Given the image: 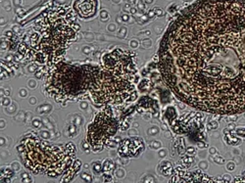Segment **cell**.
<instances>
[{
	"label": "cell",
	"instance_id": "1",
	"mask_svg": "<svg viewBox=\"0 0 245 183\" xmlns=\"http://www.w3.org/2000/svg\"><path fill=\"white\" fill-rule=\"evenodd\" d=\"M158 68L170 90L194 109L245 112V0H199L161 40Z\"/></svg>",
	"mask_w": 245,
	"mask_h": 183
},
{
	"label": "cell",
	"instance_id": "2",
	"mask_svg": "<svg viewBox=\"0 0 245 183\" xmlns=\"http://www.w3.org/2000/svg\"><path fill=\"white\" fill-rule=\"evenodd\" d=\"M39 17L31 30L21 38L18 51L24 55L23 61L41 67L64 58L80 26L76 24L74 14L65 8L45 11Z\"/></svg>",
	"mask_w": 245,
	"mask_h": 183
},
{
	"label": "cell",
	"instance_id": "3",
	"mask_svg": "<svg viewBox=\"0 0 245 183\" xmlns=\"http://www.w3.org/2000/svg\"><path fill=\"white\" fill-rule=\"evenodd\" d=\"M136 68L133 54L121 48L101 56L100 71L89 94L96 107L129 104L137 97Z\"/></svg>",
	"mask_w": 245,
	"mask_h": 183
},
{
	"label": "cell",
	"instance_id": "4",
	"mask_svg": "<svg viewBox=\"0 0 245 183\" xmlns=\"http://www.w3.org/2000/svg\"><path fill=\"white\" fill-rule=\"evenodd\" d=\"M45 93L58 103L78 100L94 84L100 65L73 64L64 58L41 66Z\"/></svg>",
	"mask_w": 245,
	"mask_h": 183
},
{
	"label": "cell",
	"instance_id": "5",
	"mask_svg": "<svg viewBox=\"0 0 245 183\" xmlns=\"http://www.w3.org/2000/svg\"><path fill=\"white\" fill-rule=\"evenodd\" d=\"M24 151L20 154L25 167L34 174H46L55 178L73 164L76 159L75 144H50L36 133H29L21 140Z\"/></svg>",
	"mask_w": 245,
	"mask_h": 183
},
{
	"label": "cell",
	"instance_id": "6",
	"mask_svg": "<svg viewBox=\"0 0 245 183\" xmlns=\"http://www.w3.org/2000/svg\"><path fill=\"white\" fill-rule=\"evenodd\" d=\"M120 129V120L114 114L111 105H106L99 111L87 125L86 140L94 153H100L110 139Z\"/></svg>",
	"mask_w": 245,
	"mask_h": 183
},
{
	"label": "cell",
	"instance_id": "7",
	"mask_svg": "<svg viewBox=\"0 0 245 183\" xmlns=\"http://www.w3.org/2000/svg\"><path fill=\"white\" fill-rule=\"evenodd\" d=\"M90 2V0H77L75 3V9L79 13L82 18H91L96 12V7L97 3H95V0L90 3L88 6L87 4Z\"/></svg>",
	"mask_w": 245,
	"mask_h": 183
},
{
	"label": "cell",
	"instance_id": "8",
	"mask_svg": "<svg viewBox=\"0 0 245 183\" xmlns=\"http://www.w3.org/2000/svg\"><path fill=\"white\" fill-rule=\"evenodd\" d=\"M81 168H82V162L79 159H75L74 162H73V164L69 167L67 170H65L64 175L61 178L60 182H71L75 178V176L77 175V173L80 171Z\"/></svg>",
	"mask_w": 245,
	"mask_h": 183
},
{
	"label": "cell",
	"instance_id": "9",
	"mask_svg": "<svg viewBox=\"0 0 245 183\" xmlns=\"http://www.w3.org/2000/svg\"><path fill=\"white\" fill-rule=\"evenodd\" d=\"M142 150H144V144L140 138L128 139V154L129 158L137 156Z\"/></svg>",
	"mask_w": 245,
	"mask_h": 183
},
{
	"label": "cell",
	"instance_id": "10",
	"mask_svg": "<svg viewBox=\"0 0 245 183\" xmlns=\"http://www.w3.org/2000/svg\"><path fill=\"white\" fill-rule=\"evenodd\" d=\"M102 171L105 175H113L116 171V164L110 159L104 160L102 162Z\"/></svg>",
	"mask_w": 245,
	"mask_h": 183
},
{
	"label": "cell",
	"instance_id": "11",
	"mask_svg": "<svg viewBox=\"0 0 245 183\" xmlns=\"http://www.w3.org/2000/svg\"><path fill=\"white\" fill-rule=\"evenodd\" d=\"M15 175V171L12 168L9 167H4L1 169V178L0 181L3 182H12V178Z\"/></svg>",
	"mask_w": 245,
	"mask_h": 183
},
{
	"label": "cell",
	"instance_id": "12",
	"mask_svg": "<svg viewBox=\"0 0 245 183\" xmlns=\"http://www.w3.org/2000/svg\"><path fill=\"white\" fill-rule=\"evenodd\" d=\"M118 154L120 157L122 158H129V154H128V139L125 138L122 140L119 147H118Z\"/></svg>",
	"mask_w": 245,
	"mask_h": 183
},
{
	"label": "cell",
	"instance_id": "13",
	"mask_svg": "<svg viewBox=\"0 0 245 183\" xmlns=\"http://www.w3.org/2000/svg\"><path fill=\"white\" fill-rule=\"evenodd\" d=\"M91 170H92V172L95 176H99L101 173H103L102 171V163L99 162V161H96V162H93L91 164Z\"/></svg>",
	"mask_w": 245,
	"mask_h": 183
},
{
	"label": "cell",
	"instance_id": "14",
	"mask_svg": "<svg viewBox=\"0 0 245 183\" xmlns=\"http://www.w3.org/2000/svg\"><path fill=\"white\" fill-rule=\"evenodd\" d=\"M38 114H48L52 111V106L50 104H43L36 109Z\"/></svg>",
	"mask_w": 245,
	"mask_h": 183
},
{
	"label": "cell",
	"instance_id": "15",
	"mask_svg": "<svg viewBox=\"0 0 245 183\" xmlns=\"http://www.w3.org/2000/svg\"><path fill=\"white\" fill-rule=\"evenodd\" d=\"M78 125H76L75 123H72V124H70L68 126V130H67V133L69 134H71L70 136L72 137V136H76L77 134H78Z\"/></svg>",
	"mask_w": 245,
	"mask_h": 183
},
{
	"label": "cell",
	"instance_id": "16",
	"mask_svg": "<svg viewBox=\"0 0 245 183\" xmlns=\"http://www.w3.org/2000/svg\"><path fill=\"white\" fill-rule=\"evenodd\" d=\"M39 69H40V66L35 64V63H32V64L28 65V67H27V72L30 73V74L31 73H36Z\"/></svg>",
	"mask_w": 245,
	"mask_h": 183
},
{
	"label": "cell",
	"instance_id": "17",
	"mask_svg": "<svg viewBox=\"0 0 245 183\" xmlns=\"http://www.w3.org/2000/svg\"><path fill=\"white\" fill-rule=\"evenodd\" d=\"M82 150L84 151V153H86V154H88L89 152H90V149H91V146H90V144L88 143V141L87 140H83L82 143Z\"/></svg>",
	"mask_w": 245,
	"mask_h": 183
},
{
	"label": "cell",
	"instance_id": "18",
	"mask_svg": "<svg viewBox=\"0 0 245 183\" xmlns=\"http://www.w3.org/2000/svg\"><path fill=\"white\" fill-rule=\"evenodd\" d=\"M81 178L85 182H92V176L88 173H86L85 171L81 173Z\"/></svg>",
	"mask_w": 245,
	"mask_h": 183
},
{
	"label": "cell",
	"instance_id": "19",
	"mask_svg": "<svg viewBox=\"0 0 245 183\" xmlns=\"http://www.w3.org/2000/svg\"><path fill=\"white\" fill-rule=\"evenodd\" d=\"M31 124H32V126L34 127V128H39L40 126H42V121H41V119L39 118H32V120H31Z\"/></svg>",
	"mask_w": 245,
	"mask_h": 183
},
{
	"label": "cell",
	"instance_id": "20",
	"mask_svg": "<svg viewBox=\"0 0 245 183\" xmlns=\"http://www.w3.org/2000/svg\"><path fill=\"white\" fill-rule=\"evenodd\" d=\"M39 136L41 138H43L44 140H47V139H50L51 138V134L48 130H41L39 132Z\"/></svg>",
	"mask_w": 245,
	"mask_h": 183
},
{
	"label": "cell",
	"instance_id": "21",
	"mask_svg": "<svg viewBox=\"0 0 245 183\" xmlns=\"http://www.w3.org/2000/svg\"><path fill=\"white\" fill-rule=\"evenodd\" d=\"M34 76H35V78L37 79H42L44 78V71H43V69L41 67L36 73H34Z\"/></svg>",
	"mask_w": 245,
	"mask_h": 183
},
{
	"label": "cell",
	"instance_id": "22",
	"mask_svg": "<svg viewBox=\"0 0 245 183\" xmlns=\"http://www.w3.org/2000/svg\"><path fill=\"white\" fill-rule=\"evenodd\" d=\"M1 104L3 105V106H5V107H8V106H10V105L12 104V102H11V99L10 98H8V97H6V98H1Z\"/></svg>",
	"mask_w": 245,
	"mask_h": 183
},
{
	"label": "cell",
	"instance_id": "23",
	"mask_svg": "<svg viewBox=\"0 0 245 183\" xmlns=\"http://www.w3.org/2000/svg\"><path fill=\"white\" fill-rule=\"evenodd\" d=\"M115 175L117 178H122L124 176V170H122V169H119L115 171Z\"/></svg>",
	"mask_w": 245,
	"mask_h": 183
},
{
	"label": "cell",
	"instance_id": "24",
	"mask_svg": "<svg viewBox=\"0 0 245 183\" xmlns=\"http://www.w3.org/2000/svg\"><path fill=\"white\" fill-rule=\"evenodd\" d=\"M7 48H9V41L1 40V51H5Z\"/></svg>",
	"mask_w": 245,
	"mask_h": 183
},
{
	"label": "cell",
	"instance_id": "25",
	"mask_svg": "<svg viewBox=\"0 0 245 183\" xmlns=\"http://www.w3.org/2000/svg\"><path fill=\"white\" fill-rule=\"evenodd\" d=\"M102 181H104V182H114L113 175H105V174H103Z\"/></svg>",
	"mask_w": 245,
	"mask_h": 183
},
{
	"label": "cell",
	"instance_id": "26",
	"mask_svg": "<svg viewBox=\"0 0 245 183\" xmlns=\"http://www.w3.org/2000/svg\"><path fill=\"white\" fill-rule=\"evenodd\" d=\"M11 168L13 169V170L15 172H17V171H19V170H21V166H20V164L18 162H13L11 164Z\"/></svg>",
	"mask_w": 245,
	"mask_h": 183
},
{
	"label": "cell",
	"instance_id": "27",
	"mask_svg": "<svg viewBox=\"0 0 245 183\" xmlns=\"http://www.w3.org/2000/svg\"><path fill=\"white\" fill-rule=\"evenodd\" d=\"M27 86L30 88V89H34L35 87H36V81H35V79H29L28 80V82H27Z\"/></svg>",
	"mask_w": 245,
	"mask_h": 183
},
{
	"label": "cell",
	"instance_id": "28",
	"mask_svg": "<svg viewBox=\"0 0 245 183\" xmlns=\"http://www.w3.org/2000/svg\"><path fill=\"white\" fill-rule=\"evenodd\" d=\"M76 117H77V118H74V119H73V123H75L76 125L80 126L82 122V117H80V116H76Z\"/></svg>",
	"mask_w": 245,
	"mask_h": 183
},
{
	"label": "cell",
	"instance_id": "29",
	"mask_svg": "<svg viewBox=\"0 0 245 183\" xmlns=\"http://www.w3.org/2000/svg\"><path fill=\"white\" fill-rule=\"evenodd\" d=\"M16 110H17V106H16L15 103H12V104H11V108H7V109H6L7 113H10V114H13Z\"/></svg>",
	"mask_w": 245,
	"mask_h": 183
},
{
	"label": "cell",
	"instance_id": "30",
	"mask_svg": "<svg viewBox=\"0 0 245 183\" xmlns=\"http://www.w3.org/2000/svg\"><path fill=\"white\" fill-rule=\"evenodd\" d=\"M80 108L82 109V111H86V110L88 109V103H87V102H85V101L81 102V103H80Z\"/></svg>",
	"mask_w": 245,
	"mask_h": 183
},
{
	"label": "cell",
	"instance_id": "31",
	"mask_svg": "<svg viewBox=\"0 0 245 183\" xmlns=\"http://www.w3.org/2000/svg\"><path fill=\"white\" fill-rule=\"evenodd\" d=\"M91 47H87V46H84L83 48H82V52L84 53V54H86V55H88L89 53L91 52Z\"/></svg>",
	"mask_w": 245,
	"mask_h": 183
},
{
	"label": "cell",
	"instance_id": "32",
	"mask_svg": "<svg viewBox=\"0 0 245 183\" xmlns=\"http://www.w3.org/2000/svg\"><path fill=\"white\" fill-rule=\"evenodd\" d=\"M19 95L21 96V97H27V91L26 89H21L20 92H19Z\"/></svg>",
	"mask_w": 245,
	"mask_h": 183
},
{
	"label": "cell",
	"instance_id": "33",
	"mask_svg": "<svg viewBox=\"0 0 245 183\" xmlns=\"http://www.w3.org/2000/svg\"><path fill=\"white\" fill-rule=\"evenodd\" d=\"M21 182H33V180H32V178L29 176V177H27V178H22Z\"/></svg>",
	"mask_w": 245,
	"mask_h": 183
},
{
	"label": "cell",
	"instance_id": "34",
	"mask_svg": "<svg viewBox=\"0 0 245 183\" xmlns=\"http://www.w3.org/2000/svg\"><path fill=\"white\" fill-rule=\"evenodd\" d=\"M101 17H102V19L105 17V20H107L108 19V14H107V12L106 11H102L101 12Z\"/></svg>",
	"mask_w": 245,
	"mask_h": 183
},
{
	"label": "cell",
	"instance_id": "35",
	"mask_svg": "<svg viewBox=\"0 0 245 183\" xmlns=\"http://www.w3.org/2000/svg\"><path fill=\"white\" fill-rule=\"evenodd\" d=\"M30 117H31V114H30L29 112H27V114H26V118H25V121H26V122H27V121H28V120L30 119V118H29Z\"/></svg>",
	"mask_w": 245,
	"mask_h": 183
},
{
	"label": "cell",
	"instance_id": "36",
	"mask_svg": "<svg viewBox=\"0 0 245 183\" xmlns=\"http://www.w3.org/2000/svg\"><path fill=\"white\" fill-rule=\"evenodd\" d=\"M36 103V99L34 98V97H31L30 99H29V104L30 105H34Z\"/></svg>",
	"mask_w": 245,
	"mask_h": 183
},
{
	"label": "cell",
	"instance_id": "37",
	"mask_svg": "<svg viewBox=\"0 0 245 183\" xmlns=\"http://www.w3.org/2000/svg\"><path fill=\"white\" fill-rule=\"evenodd\" d=\"M29 176L30 175L28 173H27V172H24V173L21 174V178H27V177H29Z\"/></svg>",
	"mask_w": 245,
	"mask_h": 183
},
{
	"label": "cell",
	"instance_id": "38",
	"mask_svg": "<svg viewBox=\"0 0 245 183\" xmlns=\"http://www.w3.org/2000/svg\"><path fill=\"white\" fill-rule=\"evenodd\" d=\"M130 46H131V47H133V48L137 47V42H136V41H135V42H134V41H131V42H130Z\"/></svg>",
	"mask_w": 245,
	"mask_h": 183
},
{
	"label": "cell",
	"instance_id": "39",
	"mask_svg": "<svg viewBox=\"0 0 245 183\" xmlns=\"http://www.w3.org/2000/svg\"><path fill=\"white\" fill-rule=\"evenodd\" d=\"M115 28H116V26H115V25H113V26H108V29H109L110 31H111V30H115Z\"/></svg>",
	"mask_w": 245,
	"mask_h": 183
},
{
	"label": "cell",
	"instance_id": "40",
	"mask_svg": "<svg viewBox=\"0 0 245 183\" xmlns=\"http://www.w3.org/2000/svg\"><path fill=\"white\" fill-rule=\"evenodd\" d=\"M4 127H5V121L1 120V128H4Z\"/></svg>",
	"mask_w": 245,
	"mask_h": 183
},
{
	"label": "cell",
	"instance_id": "41",
	"mask_svg": "<svg viewBox=\"0 0 245 183\" xmlns=\"http://www.w3.org/2000/svg\"><path fill=\"white\" fill-rule=\"evenodd\" d=\"M4 144H5V138H2L1 137V146L4 145Z\"/></svg>",
	"mask_w": 245,
	"mask_h": 183
},
{
	"label": "cell",
	"instance_id": "42",
	"mask_svg": "<svg viewBox=\"0 0 245 183\" xmlns=\"http://www.w3.org/2000/svg\"><path fill=\"white\" fill-rule=\"evenodd\" d=\"M15 4H21V0H15Z\"/></svg>",
	"mask_w": 245,
	"mask_h": 183
},
{
	"label": "cell",
	"instance_id": "43",
	"mask_svg": "<svg viewBox=\"0 0 245 183\" xmlns=\"http://www.w3.org/2000/svg\"><path fill=\"white\" fill-rule=\"evenodd\" d=\"M84 169H89V165L88 164H85L84 165Z\"/></svg>",
	"mask_w": 245,
	"mask_h": 183
},
{
	"label": "cell",
	"instance_id": "44",
	"mask_svg": "<svg viewBox=\"0 0 245 183\" xmlns=\"http://www.w3.org/2000/svg\"><path fill=\"white\" fill-rule=\"evenodd\" d=\"M9 92H10L9 90H5V95L6 96H9Z\"/></svg>",
	"mask_w": 245,
	"mask_h": 183
}]
</instances>
